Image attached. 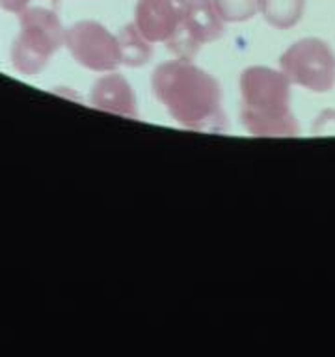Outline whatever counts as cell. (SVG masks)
I'll use <instances>...</instances> for the list:
<instances>
[{
	"instance_id": "11",
	"label": "cell",
	"mask_w": 335,
	"mask_h": 357,
	"mask_svg": "<svg viewBox=\"0 0 335 357\" xmlns=\"http://www.w3.org/2000/svg\"><path fill=\"white\" fill-rule=\"evenodd\" d=\"M222 21L240 22L248 21L259 10V0H212Z\"/></svg>"
},
{
	"instance_id": "1",
	"label": "cell",
	"mask_w": 335,
	"mask_h": 357,
	"mask_svg": "<svg viewBox=\"0 0 335 357\" xmlns=\"http://www.w3.org/2000/svg\"><path fill=\"white\" fill-rule=\"evenodd\" d=\"M153 89L175 121L198 130L222 128V93L214 78L188 60L156 67Z\"/></svg>"
},
{
	"instance_id": "5",
	"label": "cell",
	"mask_w": 335,
	"mask_h": 357,
	"mask_svg": "<svg viewBox=\"0 0 335 357\" xmlns=\"http://www.w3.org/2000/svg\"><path fill=\"white\" fill-rule=\"evenodd\" d=\"M66 43L75 60L91 71H112L121 63L119 39L99 22H77L66 32Z\"/></svg>"
},
{
	"instance_id": "7",
	"label": "cell",
	"mask_w": 335,
	"mask_h": 357,
	"mask_svg": "<svg viewBox=\"0 0 335 357\" xmlns=\"http://www.w3.org/2000/svg\"><path fill=\"white\" fill-rule=\"evenodd\" d=\"M188 0H138L134 28L149 43L172 41L177 36Z\"/></svg>"
},
{
	"instance_id": "12",
	"label": "cell",
	"mask_w": 335,
	"mask_h": 357,
	"mask_svg": "<svg viewBox=\"0 0 335 357\" xmlns=\"http://www.w3.org/2000/svg\"><path fill=\"white\" fill-rule=\"evenodd\" d=\"M30 0H0V6L8 11H21Z\"/></svg>"
},
{
	"instance_id": "4",
	"label": "cell",
	"mask_w": 335,
	"mask_h": 357,
	"mask_svg": "<svg viewBox=\"0 0 335 357\" xmlns=\"http://www.w3.org/2000/svg\"><path fill=\"white\" fill-rule=\"evenodd\" d=\"M21 22L22 33L13 50V63L22 73H36L61 45V24L52 11L43 8L27 10Z\"/></svg>"
},
{
	"instance_id": "8",
	"label": "cell",
	"mask_w": 335,
	"mask_h": 357,
	"mask_svg": "<svg viewBox=\"0 0 335 357\" xmlns=\"http://www.w3.org/2000/svg\"><path fill=\"white\" fill-rule=\"evenodd\" d=\"M91 102L100 110L114 112L125 117L136 116V106H134L136 102H134L131 86L125 82V78L117 75L100 78L99 82L95 84L91 91Z\"/></svg>"
},
{
	"instance_id": "9",
	"label": "cell",
	"mask_w": 335,
	"mask_h": 357,
	"mask_svg": "<svg viewBox=\"0 0 335 357\" xmlns=\"http://www.w3.org/2000/svg\"><path fill=\"white\" fill-rule=\"evenodd\" d=\"M306 0H259V10L268 24L279 30L292 28L302 19Z\"/></svg>"
},
{
	"instance_id": "6",
	"label": "cell",
	"mask_w": 335,
	"mask_h": 357,
	"mask_svg": "<svg viewBox=\"0 0 335 357\" xmlns=\"http://www.w3.org/2000/svg\"><path fill=\"white\" fill-rule=\"evenodd\" d=\"M223 33L222 17L218 15L212 0H188L177 36L170 41L184 60L203 43H211Z\"/></svg>"
},
{
	"instance_id": "3",
	"label": "cell",
	"mask_w": 335,
	"mask_h": 357,
	"mask_svg": "<svg viewBox=\"0 0 335 357\" xmlns=\"http://www.w3.org/2000/svg\"><path fill=\"white\" fill-rule=\"evenodd\" d=\"M287 80L302 88L326 93L335 84V56L328 45L317 38H306L290 45L279 58Z\"/></svg>"
},
{
	"instance_id": "10",
	"label": "cell",
	"mask_w": 335,
	"mask_h": 357,
	"mask_svg": "<svg viewBox=\"0 0 335 357\" xmlns=\"http://www.w3.org/2000/svg\"><path fill=\"white\" fill-rule=\"evenodd\" d=\"M119 47H121V61L127 66H144L151 56V45L138 33L133 26H127L119 36Z\"/></svg>"
},
{
	"instance_id": "2",
	"label": "cell",
	"mask_w": 335,
	"mask_h": 357,
	"mask_svg": "<svg viewBox=\"0 0 335 357\" xmlns=\"http://www.w3.org/2000/svg\"><path fill=\"white\" fill-rule=\"evenodd\" d=\"M289 80L268 67H250L240 77V117L253 136H295Z\"/></svg>"
}]
</instances>
